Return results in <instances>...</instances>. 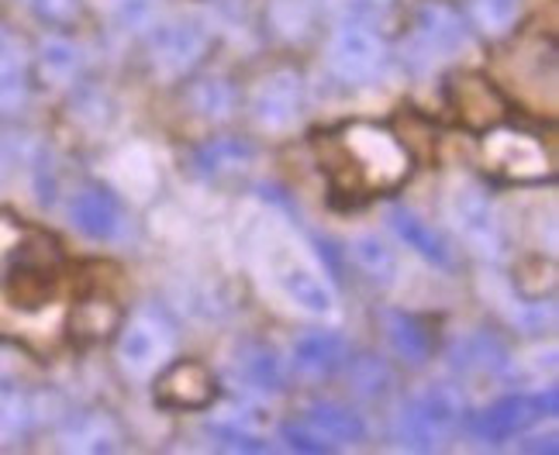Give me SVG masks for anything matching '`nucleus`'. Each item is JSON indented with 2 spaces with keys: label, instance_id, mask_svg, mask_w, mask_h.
I'll return each mask as SVG.
<instances>
[{
  "label": "nucleus",
  "instance_id": "obj_1",
  "mask_svg": "<svg viewBox=\"0 0 559 455\" xmlns=\"http://www.w3.org/2000/svg\"><path fill=\"white\" fill-rule=\"evenodd\" d=\"M260 259L273 290L284 297L290 308L308 314L314 321H335L338 318V294L325 270L318 266L314 252L290 235L287 225H263L260 228Z\"/></svg>",
  "mask_w": 559,
  "mask_h": 455
},
{
  "label": "nucleus",
  "instance_id": "obj_2",
  "mask_svg": "<svg viewBox=\"0 0 559 455\" xmlns=\"http://www.w3.org/2000/svg\"><path fill=\"white\" fill-rule=\"evenodd\" d=\"M463 421V394L449 383H428L401 407L394 435L404 448H439Z\"/></svg>",
  "mask_w": 559,
  "mask_h": 455
},
{
  "label": "nucleus",
  "instance_id": "obj_3",
  "mask_svg": "<svg viewBox=\"0 0 559 455\" xmlns=\"http://www.w3.org/2000/svg\"><path fill=\"white\" fill-rule=\"evenodd\" d=\"M445 214L449 225L460 235V242L473 252L493 263L501 255V221L493 201L487 197V190L477 180L456 177L445 190Z\"/></svg>",
  "mask_w": 559,
  "mask_h": 455
},
{
  "label": "nucleus",
  "instance_id": "obj_4",
  "mask_svg": "<svg viewBox=\"0 0 559 455\" xmlns=\"http://www.w3.org/2000/svg\"><path fill=\"white\" fill-rule=\"evenodd\" d=\"M556 410V390L549 386L546 394L543 390H532V394H511V397H501L493 400L480 410H473L466 418V431L477 442H487V445H501V442H511V439H522L528 428L543 424V418H552Z\"/></svg>",
  "mask_w": 559,
  "mask_h": 455
},
{
  "label": "nucleus",
  "instance_id": "obj_5",
  "mask_svg": "<svg viewBox=\"0 0 559 455\" xmlns=\"http://www.w3.org/2000/svg\"><path fill=\"white\" fill-rule=\"evenodd\" d=\"M177 349L174 324L159 311H135L118 335V366L132 380H153Z\"/></svg>",
  "mask_w": 559,
  "mask_h": 455
},
{
  "label": "nucleus",
  "instance_id": "obj_6",
  "mask_svg": "<svg viewBox=\"0 0 559 455\" xmlns=\"http://www.w3.org/2000/svg\"><path fill=\"white\" fill-rule=\"evenodd\" d=\"M338 152H346V163L359 166V180L367 187H394L407 172V152L373 124H349L335 135Z\"/></svg>",
  "mask_w": 559,
  "mask_h": 455
},
{
  "label": "nucleus",
  "instance_id": "obj_7",
  "mask_svg": "<svg viewBox=\"0 0 559 455\" xmlns=\"http://www.w3.org/2000/svg\"><path fill=\"white\" fill-rule=\"evenodd\" d=\"M386 62V41L373 25L362 21H338L329 38V67L346 83L373 80Z\"/></svg>",
  "mask_w": 559,
  "mask_h": 455
},
{
  "label": "nucleus",
  "instance_id": "obj_8",
  "mask_svg": "<svg viewBox=\"0 0 559 455\" xmlns=\"http://www.w3.org/2000/svg\"><path fill=\"white\" fill-rule=\"evenodd\" d=\"M305 107H308L305 80L287 67L263 76L252 91V121L270 135L294 132L305 121Z\"/></svg>",
  "mask_w": 559,
  "mask_h": 455
},
{
  "label": "nucleus",
  "instance_id": "obj_9",
  "mask_svg": "<svg viewBox=\"0 0 559 455\" xmlns=\"http://www.w3.org/2000/svg\"><path fill=\"white\" fill-rule=\"evenodd\" d=\"M207 46H211V38L204 25H198V21H190V17L156 21V25L148 28V59H153L156 73L166 80L190 73L204 59Z\"/></svg>",
  "mask_w": 559,
  "mask_h": 455
},
{
  "label": "nucleus",
  "instance_id": "obj_10",
  "mask_svg": "<svg viewBox=\"0 0 559 455\" xmlns=\"http://www.w3.org/2000/svg\"><path fill=\"white\" fill-rule=\"evenodd\" d=\"M484 163L504 180H535L546 172V148L522 132L498 128L484 142Z\"/></svg>",
  "mask_w": 559,
  "mask_h": 455
},
{
  "label": "nucleus",
  "instance_id": "obj_11",
  "mask_svg": "<svg viewBox=\"0 0 559 455\" xmlns=\"http://www.w3.org/2000/svg\"><path fill=\"white\" fill-rule=\"evenodd\" d=\"M70 225L94 242H118L124 235V207L104 187H83L70 197Z\"/></svg>",
  "mask_w": 559,
  "mask_h": 455
},
{
  "label": "nucleus",
  "instance_id": "obj_12",
  "mask_svg": "<svg viewBox=\"0 0 559 455\" xmlns=\"http://www.w3.org/2000/svg\"><path fill=\"white\" fill-rule=\"evenodd\" d=\"M415 41L425 56L432 59H453L466 52L469 46V32L466 21L449 8V4H421L415 11Z\"/></svg>",
  "mask_w": 559,
  "mask_h": 455
},
{
  "label": "nucleus",
  "instance_id": "obj_13",
  "mask_svg": "<svg viewBox=\"0 0 559 455\" xmlns=\"http://www.w3.org/2000/svg\"><path fill=\"white\" fill-rule=\"evenodd\" d=\"M270 428H273V410L266 404L242 400V404L218 410V415L207 421V435H214L231 448H260Z\"/></svg>",
  "mask_w": 559,
  "mask_h": 455
},
{
  "label": "nucleus",
  "instance_id": "obj_14",
  "mask_svg": "<svg viewBox=\"0 0 559 455\" xmlns=\"http://www.w3.org/2000/svg\"><path fill=\"white\" fill-rule=\"evenodd\" d=\"M342 362H346V342L332 332H305L290 342V370L308 383L329 380Z\"/></svg>",
  "mask_w": 559,
  "mask_h": 455
},
{
  "label": "nucleus",
  "instance_id": "obj_15",
  "mask_svg": "<svg viewBox=\"0 0 559 455\" xmlns=\"http://www.w3.org/2000/svg\"><path fill=\"white\" fill-rule=\"evenodd\" d=\"M156 400L174 410H193L214 400V376L201 362H180L174 370L156 373Z\"/></svg>",
  "mask_w": 559,
  "mask_h": 455
},
{
  "label": "nucleus",
  "instance_id": "obj_16",
  "mask_svg": "<svg viewBox=\"0 0 559 455\" xmlns=\"http://www.w3.org/2000/svg\"><path fill=\"white\" fill-rule=\"evenodd\" d=\"M59 448L80 455H111L121 448V435L107 415L83 410V415H73L67 424H59Z\"/></svg>",
  "mask_w": 559,
  "mask_h": 455
},
{
  "label": "nucleus",
  "instance_id": "obj_17",
  "mask_svg": "<svg viewBox=\"0 0 559 455\" xmlns=\"http://www.w3.org/2000/svg\"><path fill=\"white\" fill-rule=\"evenodd\" d=\"M391 231L401 238V242H404L407 249L418 252L428 266H436V270H442V273H453V270H456L453 246H449L439 231L428 228V225L418 218V214L404 211V207H394V211H391Z\"/></svg>",
  "mask_w": 559,
  "mask_h": 455
},
{
  "label": "nucleus",
  "instance_id": "obj_18",
  "mask_svg": "<svg viewBox=\"0 0 559 455\" xmlns=\"http://www.w3.org/2000/svg\"><path fill=\"white\" fill-rule=\"evenodd\" d=\"M235 380L252 394H276L287 383V362L270 345H252L235 359Z\"/></svg>",
  "mask_w": 559,
  "mask_h": 455
},
{
  "label": "nucleus",
  "instance_id": "obj_19",
  "mask_svg": "<svg viewBox=\"0 0 559 455\" xmlns=\"http://www.w3.org/2000/svg\"><path fill=\"white\" fill-rule=\"evenodd\" d=\"M111 180L128 193L132 201H148L159 187V166L153 159V152L142 145L121 148L111 163Z\"/></svg>",
  "mask_w": 559,
  "mask_h": 455
},
{
  "label": "nucleus",
  "instance_id": "obj_20",
  "mask_svg": "<svg viewBox=\"0 0 559 455\" xmlns=\"http://www.w3.org/2000/svg\"><path fill=\"white\" fill-rule=\"evenodd\" d=\"M305 424L314 428L329 445H359L367 439V421L346 404H311Z\"/></svg>",
  "mask_w": 559,
  "mask_h": 455
},
{
  "label": "nucleus",
  "instance_id": "obj_21",
  "mask_svg": "<svg viewBox=\"0 0 559 455\" xmlns=\"http://www.w3.org/2000/svg\"><path fill=\"white\" fill-rule=\"evenodd\" d=\"M353 263L359 266V273L373 279L377 287H394L401 276V263L391 249V242L373 231H362L353 238Z\"/></svg>",
  "mask_w": 559,
  "mask_h": 455
},
{
  "label": "nucleus",
  "instance_id": "obj_22",
  "mask_svg": "<svg viewBox=\"0 0 559 455\" xmlns=\"http://www.w3.org/2000/svg\"><path fill=\"white\" fill-rule=\"evenodd\" d=\"M35 70L41 83L49 86H70L80 73V49L76 41L67 35H46L38 41L35 52Z\"/></svg>",
  "mask_w": 559,
  "mask_h": 455
},
{
  "label": "nucleus",
  "instance_id": "obj_23",
  "mask_svg": "<svg viewBox=\"0 0 559 455\" xmlns=\"http://www.w3.org/2000/svg\"><path fill=\"white\" fill-rule=\"evenodd\" d=\"M252 145L242 139H211L198 148V169L204 172L207 180H225L235 177V172H246L252 166Z\"/></svg>",
  "mask_w": 559,
  "mask_h": 455
},
{
  "label": "nucleus",
  "instance_id": "obj_24",
  "mask_svg": "<svg viewBox=\"0 0 559 455\" xmlns=\"http://www.w3.org/2000/svg\"><path fill=\"white\" fill-rule=\"evenodd\" d=\"M28 97V62L11 32L0 25V111H14Z\"/></svg>",
  "mask_w": 559,
  "mask_h": 455
},
{
  "label": "nucleus",
  "instance_id": "obj_25",
  "mask_svg": "<svg viewBox=\"0 0 559 455\" xmlns=\"http://www.w3.org/2000/svg\"><path fill=\"white\" fill-rule=\"evenodd\" d=\"M35 400L17 386H0V445H17L35 428Z\"/></svg>",
  "mask_w": 559,
  "mask_h": 455
},
{
  "label": "nucleus",
  "instance_id": "obj_26",
  "mask_svg": "<svg viewBox=\"0 0 559 455\" xmlns=\"http://www.w3.org/2000/svg\"><path fill=\"white\" fill-rule=\"evenodd\" d=\"M383 335H386V342L394 345V352L404 356L407 362H421L428 352H432V342H428L425 324L418 318H412V314L391 311L383 318Z\"/></svg>",
  "mask_w": 559,
  "mask_h": 455
},
{
  "label": "nucleus",
  "instance_id": "obj_27",
  "mask_svg": "<svg viewBox=\"0 0 559 455\" xmlns=\"http://www.w3.org/2000/svg\"><path fill=\"white\" fill-rule=\"evenodd\" d=\"M522 17V0H469V21L484 35H508Z\"/></svg>",
  "mask_w": 559,
  "mask_h": 455
},
{
  "label": "nucleus",
  "instance_id": "obj_28",
  "mask_svg": "<svg viewBox=\"0 0 559 455\" xmlns=\"http://www.w3.org/2000/svg\"><path fill=\"white\" fill-rule=\"evenodd\" d=\"M111 21L124 35H142L159 21V0H111Z\"/></svg>",
  "mask_w": 559,
  "mask_h": 455
},
{
  "label": "nucleus",
  "instance_id": "obj_29",
  "mask_svg": "<svg viewBox=\"0 0 559 455\" xmlns=\"http://www.w3.org/2000/svg\"><path fill=\"white\" fill-rule=\"evenodd\" d=\"M190 100H193V107H198V111H201L204 118L218 121V118H228V115H231L235 94H231V86H228L225 80L211 76V80H204V83L193 86Z\"/></svg>",
  "mask_w": 559,
  "mask_h": 455
},
{
  "label": "nucleus",
  "instance_id": "obj_30",
  "mask_svg": "<svg viewBox=\"0 0 559 455\" xmlns=\"http://www.w3.org/2000/svg\"><path fill=\"white\" fill-rule=\"evenodd\" d=\"M270 17H273L276 32L287 35V38H300L311 25L305 0H273V14Z\"/></svg>",
  "mask_w": 559,
  "mask_h": 455
},
{
  "label": "nucleus",
  "instance_id": "obj_31",
  "mask_svg": "<svg viewBox=\"0 0 559 455\" xmlns=\"http://www.w3.org/2000/svg\"><path fill=\"white\" fill-rule=\"evenodd\" d=\"M349 373H353L356 390H359V394H367V397H380V394H386V386H391V370H386V366L380 359H373V356L359 359Z\"/></svg>",
  "mask_w": 559,
  "mask_h": 455
},
{
  "label": "nucleus",
  "instance_id": "obj_32",
  "mask_svg": "<svg viewBox=\"0 0 559 455\" xmlns=\"http://www.w3.org/2000/svg\"><path fill=\"white\" fill-rule=\"evenodd\" d=\"M456 362L463 366H501V345L490 335H469L456 342Z\"/></svg>",
  "mask_w": 559,
  "mask_h": 455
},
{
  "label": "nucleus",
  "instance_id": "obj_33",
  "mask_svg": "<svg viewBox=\"0 0 559 455\" xmlns=\"http://www.w3.org/2000/svg\"><path fill=\"white\" fill-rule=\"evenodd\" d=\"M394 8V0H332V11L338 21H362V25H373V21L386 17Z\"/></svg>",
  "mask_w": 559,
  "mask_h": 455
},
{
  "label": "nucleus",
  "instance_id": "obj_34",
  "mask_svg": "<svg viewBox=\"0 0 559 455\" xmlns=\"http://www.w3.org/2000/svg\"><path fill=\"white\" fill-rule=\"evenodd\" d=\"M28 8L46 25H70L76 17V0H28Z\"/></svg>",
  "mask_w": 559,
  "mask_h": 455
},
{
  "label": "nucleus",
  "instance_id": "obj_35",
  "mask_svg": "<svg viewBox=\"0 0 559 455\" xmlns=\"http://www.w3.org/2000/svg\"><path fill=\"white\" fill-rule=\"evenodd\" d=\"M14 362H17V356H14V352H8L4 345H0V380H4V376L14 370Z\"/></svg>",
  "mask_w": 559,
  "mask_h": 455
}]
</instances>
